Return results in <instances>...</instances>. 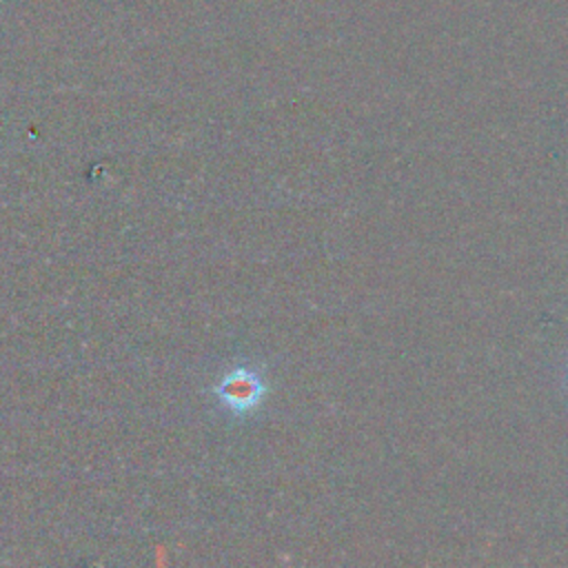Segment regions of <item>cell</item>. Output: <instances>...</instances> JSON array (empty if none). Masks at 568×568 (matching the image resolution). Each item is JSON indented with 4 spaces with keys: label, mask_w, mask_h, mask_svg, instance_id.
<instances>
[{
    "label": "cell",
    "mask_w": 568,
    "mask_h": 568,
    "mask_svg": "<svg viewBox=\"0 0 568 568\" xmlns=\"http://www.w3.org/2000/svg\"><path fill=\"white\" fill-rule=\"evenodd\" d=\"M217 399L235 415L251 413L266 395V384L255 368L235 366L215 384Z\"/></svg>",
    "instance_id": "cell-1"
}]
</instances>
